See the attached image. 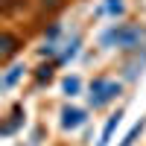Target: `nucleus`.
<instances>
[{
	"instance_id": "nucleus-1",
	"label": "nucleus",
	"mask_w": 146,
	"mask_h": 146,
	"mask_svg": "<svg viewBox=\"0 0 146 146\" xmlns=\"http://www.w3.org/2000/svg\"><path fill=\"white\" fill-rule=\"evenodd\" d=\"M117 94H120V85H117V82H94V88H91V102H94V105H105L108 100H114Z\"/></svg>"
},
{
	"instance_id": "nucleus-2",
	"label": "nucleus",
	"mask_w": 146,
	"mask_h": 146,
	"mask_svg": "<svg viewBox=\"0 0 146 146\" xmlns=\"http://www.w3.org/2000/svg\"><path fill=\"white\" fill-rule=\"evenodd\" d=\"M140 38V32L137 29H111L105 35V44H111V41H117V44H123V47H129L131 41H137Z\"/></svg>"
},
{
	"instance_id": "nucleus-3",
	"label": "nucleus",
	"mask_w": 146,
	"mask_h": 146,
	"mask_svg": "<svg viewBox=\"0 0 146 146\" xmlns=\"http://www.w3.org/2000/svg\"><path fill=\"white\" fill-rule=\"evenodd\" d=\"M85 123V111H79V108H64L62 111V126L64 129H76Z\"/></svg>"
},
{
	"instance_id": "nucleus-4",
	"label": "nucleus",
	"mask_w": 146,
	"mask_h": 146,
	"mask_svg": "<svg viewBox=\"0 0 146 146\" xmlns=\"http://www.w3.org/2000/svg\"><path fill=\"white\" fill-rule=\"evenodd\" d=\"M15 44H18V41L12 38V35H3V41H0V58H3V62H9V58H12V53L18 50Z\"/></svg>"
},
{
	"instance_id": "nucleus-5",
	"label": "nucleus",
	"mask_w": 146,
	"mask_h": 146,
	"mask_svg": "<svg viewBox=\"0 0 146 146\" xmlns=\"http://www.w3.org/2000/svg\"><path fill=\"white\" fill-rule=\"evenodd\" d=\"M120 117H123V114H114L111 120H108V123H105V129H102V137H100V146H105L108 140H111V135H114V129H117V123H120Z\"/></svg>"
},
{
	"instance_id": "nucleus-6",
	"label": "nucleus",
	"mask_w": 146,
	"mask_h": 146,
	"mask_svg": "<svg viewBox=\"0 0 146 146\" xmlns=\"http://www.w3.org/2000/svg\"><path fill=\"white\" fill-rule=\"evenodd\" d=\"M21 73H23V67H21V64H15V67H9V73L3 76V88H12V85L18 82V76H21Z\"/></svg>"
},
{
	"instance_id": "nucleus-7",
	"label": "nucleus",
	"mask_w": 146,
	"mask_h": 146,
	"mask_svg": "<svg viewBox=\"0 0 146 146\" xmlns=\"http://www.w3.org/2000/svg\"><path fill=\"white\" fill-rule=\"evenodd\" d=\"M140 129H143V120H140V123H137V126H135V129H131V131H129V135L123 137V143H120V146H131V143H135V137L140 135Z\"/></svg>"
},
{
	"instance_id": "nucleus-8",
	"label": "nucleus",
	"mask_w": 146,
	"mask_h": 146,
	"mask_svg": "<svg viewBox=\"0 0 146 146\" xmlns=\"http://www.w3.org/2000/svg\"><path fill=\"white\" fill-rule=\"evenodd\" d=\"M64 91L73 96V94H79V79H64Z\"/></svg>"
},
{
	"instance_id": "nucleus-9",
	"label": "nucleus",
	"mask_w": 146,
	"mask_h": 146,
	"mask_svg": "<svg viewBox=\"0 0 146 146\" xmlns=\"http://www.w3.org/2000/svg\"><path fill=\"white\" fill-rule=\"evenodd\" d=\"M108 12H123V3L120 0H108Z\"/></svg>"
},
{
	"instance_id": "nucleus-10",
	"label": "nucleus",
	"mask_w": 146,
	"mask_h": 146,
	"mask_svg": "<svg viewBox=\"0 0 146 146\" xmlns=\"http://www.w3.org/2000/svg\"><path fill=\"white\" fill-rule=\"evenodd\" d=\"M50 73H53L50 67H41V70H38V79H50Z\"/></svg>"
},
{
	"instance_id": "nucleus-11",
	"label": "nucleus",
	"mask_w": 146,
	"mask_h": 146,
	"mask_svg": "<svg viewBox=\"0 0 146 146\" xmlns=\"http://www.w3.org/2000/svg\"><path fill=\"white\" fill-rule=\"evenodd\" d=\"M44 6H58V0H44Z\"/></svg>"
}]
</instances>
